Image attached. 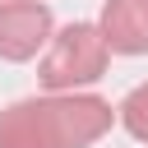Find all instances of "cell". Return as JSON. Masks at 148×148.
<instances>
[{
  "label": "cell",
  "instance_id": "obj_3",
  "mask_svg": "<svg viewBox=\"0 0 148 148\" xmlns=\"http://www.w3.org/2000/svg\"><path fill=\"white\" fill-rule=\"evenodd\" d=\"M51 111H56L60 148H88L116 120L111 102L106 97H92V92H51Z\"/></svg>",
  "mask_w": 148,
  "mask_h": 148
},
{
  "label": "cell",
  "instance_id": "obj_1",
  "mask_svg": "<svg viewBox=\"0 0 148 148\" xmlns=\"http://www.w3.org/2000/svg\"><path fill=\"white\" fill-rule=\"evenodd\" d=\"M106 60H111V51H106L97 23H65L46 42L37 79L46 92H79L106 74Z\"/></svg>",
  "mask_w": 148,
  "mask_h": 148
},
{
  "label": "cell",
  "instance_id": "obj_4",
  "mask_svg": "<svg viewBox=\"0 0 148 148\" xmlns=\"http://www.w3.org/2000/svg\"><path fill=\"white\" fill-rule=\"evenodd\" d=\"M0 148H60L51 97H23L0 111Z\"/></svg>",
  "mask_w": 148,
  "mask_h": 148
},
{
  "label": "cell",
  "instance_id": "obj_7",
  "mask_svg": "<svg viewBox=\"0 0 148 148\" xmlns=\"http://www.w3.org/2000/svg\"><path fill=\"white\" fill-rule=\"evenodd\" d=\"M0 5H5V0H0Z\"/></svg>",
  "mask_w": 148,
  "mask_h": 148
},
{
  "label": "cell",
  "instance_id": "obj_6",
  "mask_svg": "<svg viewBox=\"0 0 148 148\" xmlns=\"http://www.w3.org/2000/svg\"><path fill=\"white\" fill-rule=\"evenodd\" d=\"M116 120L125 125V134H130V139L148 143V83H139V88H130V92H125V102L116 106Z\"/></svg>",
  "mask_w": 148,
  "mask_h": 148
},
{
  "label": "cell",
  "instance_id": "obj_5",
  "mask_svg": "<svg viewBox=\"0 0 148 148\" xmlns=\"http://www.w3.org/2000/svg\"><path fill=\"white\" fill-rule=\"evenodd\" d=\"M97 32L111 56H148V0H106Z\"/></svg>",
  "mask_w": 148,
  "mask_h": 148
},
{
  "label": "cell",
  "instance_id": "obj_2",
  "mask_svg": "<svg viewBox=\"0 0 148 148\" xmlns=\"http://www.w3.org/2000/svg\"><path fill=\"white\" fill-rule=\"evenodd\" d=\"M56 23L42 0H5L0 5V60L23 65L37 51H46Z\"/></svg>",
  "mask_w": 148,
  "mask_h": 148
}]
</instances>
